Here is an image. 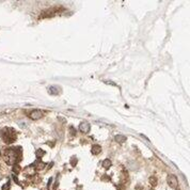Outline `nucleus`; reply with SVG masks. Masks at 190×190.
Instances as JSON below:
<instances>
[{
    "label": "nucleus",
    "mask_w": 190,
    "mask_h": 190,
    "mask_svg": "<svg viewBox=\"0 0 190 190\" xmlns=\"http://www.w3.org/2000/svg\"><path fill=\"white\" fill-rule=\"evenodd\" d=\"M90 128H91V126H90V124H89L88 122H82L80 124V126H79L80 132H84V134H88L90 132Z\"/></svg>",
    "instance_id": "obj_4"
},
{
    "label": "nucleus",
    "mask_w": 190,
    "mask_h": 190,
    "mask_svg": "<svg viewBox=\"0 0 190 190\" xmlns=\"http://www.w3.org/2000/svg\"><path fill=\"white\" fill-rule=\"evenodd\" d=\"M20 152L15 149H7L4 151V160L7 161V165H14L19 159Z\"/></svg>",
    "instance_id": "obj_1"
},
{
    "label": "nucleus",
    "mask_w": 190,
    "mask_h": 190,
    "mask_svg": "<svg viewBox=\"0 0 190 190\" xmlns=\"http://www.w3.org/2000/svg\"><path fill=\"white\" fill-rule=\"evenodd\" d=\"M168 182L170 184V186L173 187V188H176L177 187V178H176L174 175H171L168 178Z\"/></svg>",
    "instance_id": "obj_6"
},
{
    "label": "nucleus",
    "mask_w": 190,
    "mask_h": 190,
    "mask_svg": "<svg viewBox=\"0 0 190 190\" xmlns=\"http://www.w3.org/2000/svg\"><path fill=\"white\" fill-rule=\"evenodd\" d=\"M115 140H117V142L123 143L124 141H126V137L122 135H117V137H115Z\"/></svg>",
    "instance_id": "obj_8"
},
{
    "label": "nucleus",
    "mask_w": 190,
    "mask_h": 190,
    "mask_svg": "<svg viewBox=\"0 0 190 190\" xmlns=\"http://www.w3.org/2000/svg\"><path fill=\"white\" fill-rule=\"evenodd\" d=\"M100 146L99 145H93L92 146V154H94V155H97V154L100 152Z\"/></svg>",
    "instance_id": "obj_7"
},
{
    "label": "nucleus",
    "mask_w": 190,
    "mask_h": 190,
    "mask_svg": "<svg viewBox=\"0 0 190 190\" xmlns=\"http://www.w3.org/2000/svg\"><path fill=\"white\" fill-rule=\"evenodd\" d=\"M48 92H49V94L51 95H58L60 93V88L57 87V86H50L49 88H48Z\"/></svg>",
    "instance_id": "obj_5"
},
{
    "label": "nucleus",
    "mask_w": 190,
    "mask_h": 190,
    "mask_svg": "<svg viewBox=\"0 0 190 190\" xmlns=\"http://www.w3.org/2000/svg\"><path fill=\"white\" fill-rule=\"evenodd\" d=\"M43 114H44L43 111H41V110H33L32 112H30V117L32 120H39L43 117Z\"/></svg>",
    "instance_id": "obj_3"
},
{
    "label": "nucleus",
    "mask_w": 190,
    "mask_h": 190,
    "mask_svg": "<svg viewBox=\"0 0 190 190\" xmlns=\"http://www.w3.org/2000/svg\"><path fill=\"white\" fill-rule=\"evenodd\" d=\"M1 138L5 143H12L16 139V134L12 128H3L1 130Z\"/></svg>",
    "instance_id": "obj_2"
},
{
    "label": "nucleus",
    "mask_w": 190,
    "mask_h": 190,
    "mask_svg": "<svg viewBox=\"0 0 190 190\" xmlns=\"http://www.w3.org/2000/svg\"><path fill=\"white\" fill-rule=\"evenodd\" d=\"M110 166H111V161H110L109 159H106V160H104V162H102V167H104V168L108 169Z\"/></svg>",
    "instance_id": "obj_9"
}]
</instances>
